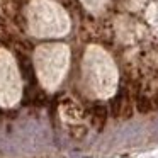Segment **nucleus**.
I'll return each instance as SVG.
<instances>
[{
	"mask_svg": "<svg viewBox=\"0 0 158 158\" xmlns=\"http://www.w3.org/2000/svg\"><path fill=\"white\" fill-rule=\"evenodd\" d=\"M136 107H138L139 112L146 114V112H150V110L153 109V104H151L150 97H146L144 94H138L136 95Z\"/></svg>",
	"mask_w": 158,
	"mask_h": 158,
	"instance_id": "nucleus-2",
	"label": "nucleus"
},
{
	"mask_svg": "<svg viewBox=\"0 0 158 158\" xmlns=\"http://www.w3.org/2000/svg\"><path fill=\"white\" fill-rule=\"evenodd\" d=\"M107 121V107L104 104H94L92 106V124L97 131L104 129V124Z\"/></svg>",
	"mask_w": 158,
	"mask_h": 158,
	"instance_id": "nucleus-1",
	"label": "nucleus"
},
{
	"mask_svg": "<svg viewBox=\"0 0 158 158\" xmlns=\"http://www.w3.org/2000/svg\"><path fill=\"white\" fill-rule=\"evenodd\" d=\"M70 136L75 138V139H82V138L87 136V127H83V126H73V127H70Z\"/></svg>",
	"mask_w": 158,
	"mask_h": 158,
	"instance_id": "nucleus-3",
	"label": "nucleus"
}]
</instances>
